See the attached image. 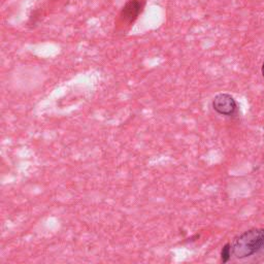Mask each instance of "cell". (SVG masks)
I'll list each match as a JSON object with an SVG mask.
<instances>
[{
    "mask_svg": "<svg viewBox=\"0 0 264 264\" xmlns=\"http://www.w3.org/2000/svg\"><path fill=\"white\" fill-rule=\"evenodd\" d=\"M264 248V229L252 228L236 236L232 243V254L237 259H244L257 254Z\"/></svg>",
    "mask_w": 264,
    "mask_h": 264,
    "instance_id": "cell-1",
    "label": "cell"
},
{
    "mask_svg": "<svg viewBox=\"0 0 264 264\" xmlns=\"http://www.w3.org/2000/svg\"><path fill=\"white\" fill-rule=\"evenodd\" d=\"M261 74H262V77L264 78V62L262 64V67H261Z\"/></svg>",
    "mask_w": 264,
    "mask_h": 264,
    "instance_id": "cell-5",
    "label": "cell"
},
{
    "mask_svg": "<svg viewBox=\"0 0 264 264\" xmlns=\"http://www.w3.org/2000/svg\"><path fill=\"white\" fill-rule=\"evenodd\" d=\"M213 109L222 116H233L238 109L237 102L233 96L227 93H220L213 99Z\"/></svg>",
    "mask_w": 264,
    "mask_h": 264,
    "instance_id": "cell-2",
    "label": "cell"
},
{
    "mask_svg": "<svg viewBox=\"0 0 264 264\" xmlns=\"http://www.w3.org/2000/svg\"><path fill=\"white\" fill-rule=\"evenodd\" d=\"M231 254H232V249H231V243H226L222 250H221V259L224 263L228 262L230 257H231Z\"/></svg>",
    "mask_w": 264,
    "mask_h": 264,
    "instance_id": "cell-4",
    "label": "cell"
},
{
    "mask_svg": "<svg viewBox=\"0 0 264 264\" xmlns=\"http://www.w3.org/2000/svg\"><path fill=\"white\" fill-rule=\"evenodd\" d=\"M142 7L143 5L140 2H138V0H133V2L129 3L126 6L123 13L126 15L127 18H136L142 10Z\"/></svg>",
    "mask_w": 264,
    "mask_h": 264,
    "instance_id": "cell-3",
    "label": "cell"
}]
</instances>
